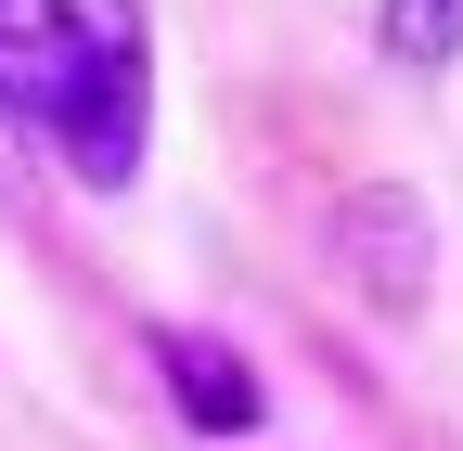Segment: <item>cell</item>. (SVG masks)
<instances>
[{
    "instance_id": "1",
    "label": "cell",
    "mask_w": 463,
    "mask_h": 451,
    "mask_svg": "<svg viewBox=\"0 0 463 451\" xmlns=\"http://www.w3.org/2000/svg\"><path fill=\"white\" fill-rule=\"evenodd\" d=\"M142 130H155V39H142V0H90V52H78V91L39 142L78 168L90 194H116L142 168Z\"/></svg>"
},
{
    "instance_id": "2",
    "label": "cell",
    "mask_w": 463,
    "mask_h": 451,
    "mask_svg": "<svg viewBox=\"0 0 463 451\" xmlns=\"http://www.w3.org/2000/svg\"><path fill=\"white\" fill-rule=\"evenodd\" d=\"M78 52H90V0H0V117L52 130L78 91Z\"/></svg>"
},
{
    "instance_id": "3",
    "label": "cell",
    "mask_w": 463,
    "mask_h": 451,
    "mask_svg": "<svg viewBox=\"0 0 463 451\" xmlns=\"http://www.w3.org/2000/svg\"><path fill=\"white\" fill-rule=\"evenodd\" d=\"M155 374L181 387V413H194L206 438H245V426H258V374L232 361L219 335H194V322H167V335H155Z\"/></svg>"
},
{
    "instance_id": "4",
    "label": "cell",
    "mask_w": 463,
    "mask_h": 451,
    "mask_svg": "<svg viewBox=\"0 0 463 451\" xmlns=\"http://www.w3.org/2000/svg\"><path fill=\"white\" fill-rule=\"evenodd\" d=\"M386 52L399 65H450L463 52V0H386Z\"/></svg>"
},
{
    "instance_id": "5",
    "label": "cell",
    "mask_w": 463,
    "mask_h": 451,
    "mask_svg": "<svg viewBox=\"0 0 463 451\" xmlns=\"http://www.w3.org/2000/svg\"><path fill=\"white\" fill-rule=\"evenodd\" d=\"M14 194H26V130L0 117V206H14Z\"/></svg>"
}]
</instances>
